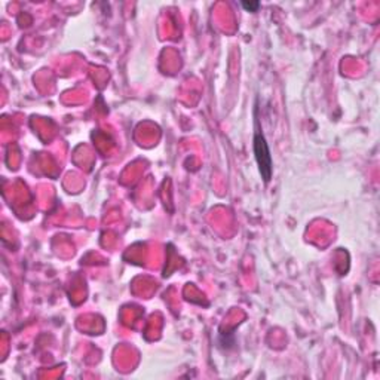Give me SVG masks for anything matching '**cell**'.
Segmentation results:
<instances>
[{"label": "cell", "instance_id": "6da1fadb", "mask_svg": "<svg viewBox=\"0 0 380 380\" xmlns=\"http://www.w3.org/2000/svg\"><path fill=\"white\" fill-rule=\"evenodd\" d=\"M254 153H256V159L260 168L262 179L267 183L272 177V156L267 147L265 135L262 133H257L254 135Z\"/></svg>", "mask_w": 380, "mask_h": 380}, {"label": "cell", "instance_id": "7a4b0ae2", "mask_svg": "<svg viewBox=\"0 0 380 380\" xmlns=\"http://www.w3.org/2000/svg\"><path fill=\"white\" fill-rule=\"evenodd\" d=\"M242 6H244L245 9H248L249 12H256V11L259 9L260 3H259V2H252V3H251V2H249V3H248V2H244Z\"/></svg>", "mask_w": 380, "mask_h": 380}]
</instances>
